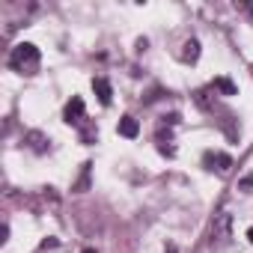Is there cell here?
Here are the masks:
<instances>
[{
    "instance_id": "obj_6",
    "label": "cell",
    "mask_w": 253,
    "mask_h": 253,
    "mask_svg": "<svg viewBox=\"0 0 253 253\" xmlns=\"http://www.w3.org/2000/svg\"><path fill=\"white\" fill-rule=\"evenodd\" d=\"M182 48H185V51H182V63H197V60H200V42H197V39H188Z\"/></svg>"
},
{
    "instance_id": "obj_13",
    "label": "cell",
    "mask_w": 253,
    "mask_h": 253,
    "mask_svg": "<svg viewBox=\"0 0 253 253\" xmlns=\"http://www.w3.org/2000/svg\"><path fill=\"white\" fill-rule=\"evenodd\" d=\"M84 253H95V247H86V250H84Z\"/></svg>"
},
{
    "instance_id": "obj_14",
    "label": "cell",
    "mask_w": 253,
    "mask_h": 253,
    "mask_svg": "<svg viewBox=\"0 0 253 253\" xmlns=\"http://www.w3.org/2000/svg\"><path fill=\"white\" fill-rule=\"evenodd\" d=\"M167 253H176V247H173V244H170V247H167Z\"/></svg>"
},
{
    "instance_id": "obj_12",
    "label": "cell",
    "mask_w": 253,
    "mask_h": 253,
    "mask_svg": "<svg viewBox=\"0 0 253 253\" xmlns=\"http://www.w3.org/2000/svg\"><path fill=\"white\" fill-rule=\"evenodd\" d=\"M247 241H250V244H253V226H250V229H247Z\"/></svg>"
},
{
    "instance_id": "obj_1",
    "label": "cell",
    "mask_w": 253,
    "mask_h": 253,
    "mask_svg": "<svg viewBox=\"0 0 253 253\" xmlns=\"http://www.w3.org/2000/svg\"><path fill=\"white\" fill-rule=\"evenodd\" d=\"M39 48L33 45V42H21V45H15L12 48V54H9V69L12 72H21V75H33L36 69H39Z\"/></svg>"
},
{
    "instance_id": "obj_2",
    "label": "cell",
    "mask_w": 253,
    "mask_h": 253,
    "mask_svg": "<svg viewBox=\"0 0 253 253\" xmlns=\"http://www.w3.org/2000/svg\"><path fill=\"white\" fill-rule=\"evenodd\" d=\"M63 119H66L69 125H75V128H84V125H89V122H86V113H84V98H81V95H72V98L66 101Z\"/></svg>"
},
{
    "instance_id": "obj_10",
    "label": "cell",
    "mask_w": 253,
    "mask_h": 253,
    "mask_svg": "<svg viewBox=\"0 0 253 253\" xmlns=\"http://www.w3.org/2000/svg\"><path fill=\"white\" fill-rule=\"evenodd\" d=\"M238 191H253V173H247L244 179H238Z\"/></svg>"
},
{
    "instance_id": "obj_3",
    "label": "cell",
    "mask_w": 253,
    "mask_h": 253,
    "mask_svg": "<svg viewBox=\"0 0 253 253\" xmlns=\"http://www.w3.org/2000/svg\"><path fill=\"white\" fill-rule=\"evenodd\" d=\"M203 167L206 170H217V173H226L232 167V158L226 152H214V149H206L203 152Z\"/></svg>"
},
{
    "instance_id": "obj_5",
    "label": "cell",
    "mask_w": 253,
    "mask_h": 253,
    "mask_svg": "<svg viewBox=\"0 0 253 253\" xmlns=\"http://www.w3.org/2000/svg\"><path fill=\"white\" fill-rule=\"evenodd\" d=\"M116 131H119L122 137H128V140H134V137L140 134V122H137L134 116H122V119H119V125H116Z\"/></svg>"
},
{
    "instance_id": "obj_9",
    "label": "cell",
    "mask_w": 253,
    "mask_h": 253,
    "mask_svg": "<svg viewBox=\"0 0 253 253\" xmlns=\"http://www.w3.org/2000/svg\"><path fill=\"white\" fill-rule=\"evenodd\" d=\"M89 167H92V164L86 161V164H84V170H81V179H78L75 191H86V188H89Z\"/></svg>"
},
{
    "instance_id": "obj_11",
    "label": "cell",
    "mask_w": 253,
    "mask_h": 253,
    "mask_svg": "<svg viewBox=\"0 0 253 253\" xmlns=\"http://www.w3.org/2000/svg\"><path fill=\"white\" fill-rule=\"evenodd\" d=\"M48 247H57V238H45L42 241V250H48Z\"/></svg>"
},
{
    "instance_id": "obj_4",
    "label": "cell",
    "mask_w": 253,
    "mask_h": 253,
    "mask_svg": "<svg viewBox=\"0 0 253 253\" xmlns=\"http://www.w3.org/2000/svg\"><path fill=\"white\" fill-rule=\"evenodd\" d=\"M92 89H95V95H98V101H101L104 107L113 101V86H110L107 78H92Z\"/></svg>"
},
{
    "instance_id": "obj_7",
    "label": "cell",
    "mask_w": 253,
    "mask_h": 253,
    "mask_svg": "<svg viewBox=\"0 0 253 253\" xmlns=\"http://www.w3.org/2000/svg\"><path fill=\"white\" fill-rule=\"evenodd\" d=\"M211 89H217V92H223V95H235V92H238V86H235L229 78H214V81H211Z\"/></svg>"
},
{
    "instance_id": "obj_8",
    "label": "cell",
    "mask_w": 253,
    "mask_h": 253,
    "mask_svg": "<svg viewBox=\"0 0 253 253\" xmlns=\"http://www.w3.org/2000/svg\"><path fill=\"white\" fill-rule=\"evenodd\" d=\"M24 140H27V146H30L33 152H48V146H45V143H48V140H45V134H39V131H30Z\"/></svg>"
}]
</instances>
